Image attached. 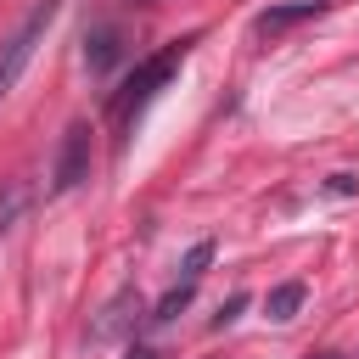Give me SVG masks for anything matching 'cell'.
<instances>
[{"label": "cell", "instance_id": "8", "mask_svg": "<svg viewBox=\"0 0 359 359\" xmlns=\"http://www.w3.org/2000/svg\"><path fill=\"white\" fill-rule=\"evenodd\" d=\"M17 208H22V185H17V180H6V196H0V230H11Z\"/></svg>", "mask_w": 359, "mask_h": 359}, {"label": "cell", "instance_id": "7", "mask_svg": "<svg viewBox=\"0 0 359 359\" xmlns=\"http://www.w3.org/2000/svg\"><path fill=\"white\" fill-rule=\"evenodd\" d=\"M112 39H118V34H112V28H95V39H90V45H95V50H84V62H90V73H101V67H107V62H112V50H118V45H112Z\"/></svg>", "mask_w": 359, "mask_h": 359}, {"label": "cell", "instance_id": "6", "mask_svg": "<svg viewBox=\"0 0 359 359\" xmlns=\"http://www.w3.org/2000/svg\"><path fill=\"white\" fill-rule=\"evenodd\" d=\"M208 264H213V241H196V247H191V252L180 258V280H185V286H196Z\"/></svg>", "mask_w": 359, "mask_h": 359}, {"label": "cell", "instance_id": "10", "mask_svg": "<svg viewBox=\"0 0 359 359\" xmlns=\"http://www.w3.org/2000/svg\"><path fill=\"white\" fill-rule=\"evenodd\" d=\"M309 359H342V353H309Z\"/></svg>", "mask_w": 359, "mask_h": 359}, {"label": "cell", "instance_id": "2", "mask_svg": "<svg viewBox=\"0 0 359 359\" xmlns=\"http://www.w3.org/2000/svg\"><path fill=\"white\" fill-rule=\"evenodd\" d=\"M56 11H62V0H34V6H28V17L6 34V45H0V101L17 90V79H22V67L34 62V50H39L45 28L56 22Z\"/></svg>", "mask_w": 359, "mask_h": 359}, {"label": "cell", "instance_id": "3", "mask_svg": "<svg viewBox=\"0 0 359 359\" xmlns=\"http://www.w3.org/2000/svg\"><path fill=\"white\" fill-rule=\"evenodd\" d=\"M90 180V123H67L62 135V151H56V168H50V191L67 196L73 185Z\"/></svg>", "mask_w": 359, "mask_h": 359}, {"label": "cell", "instance_id": "9", "mask_svg": "<svg viewBox=\"0 0 359 359\" xmlns=\"http://www.w3.org/2000/svg\"><path fill=\"white\" fill-rule=\"evenodd\" d=\"M129 359H157V353L151 348H129Z\"/></svg>", "mask_w": 359, "mask_h": 359}, {"label": "cell", "instance_id": "1", "mask_svg": "<svg viewBox=\"0 0 359 359\" xmlns=\"http://www.w3.org/2000/svg\"><path fill=\"white\" fill-rule=\"evenodd\" d=\"M185 50H191V39H180V45H163V50H157V56H146V62L129 73V84L112 95V123H118L123 135H129V123H135V118L151 107V95H157V90H163V84L180 73Z\"/></svg>", "mask_w": 359, "mask_h": 359}, {"label": "cell", "instance_id": "4", "mask_svg": "<svg viewBox=\"0 0 359 359\" xmlns=\"http://www.w3.org/2000/svg\"><path fill=\"white\" fill-rule=\"evenodd\" d=\"M320 11H325V0H286V6H269V11H258V17H252V34L275 45L286 28H297V22L320 17Z\"/></svg>", "mask_w": 359, "mask_h": 359}, {"label": "cell", "instance_id": "5", "mask_svg": "<svg viewBox=\"0 0 359 359\" xmlns=\"http://www.w3.org/2000/svg\"><path fill=\"white\" fill-rule=\"evenodd\" d=\"M297 309H303V280L275 286V292H269V303H264V314H269V320H292Z\"/></svg>", "mask_w": 359, "mask_h": 359}]
</instances>
